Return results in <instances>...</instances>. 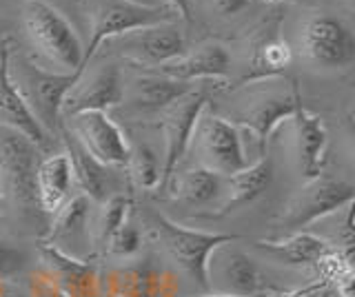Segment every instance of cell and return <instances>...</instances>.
<instances>
[{
    "mask_svg": "<svg viewBox=\"0 0 355 297\" xmlns=\"http://www.w3.org/2000/svg\"><path fill=\"white\" fill-rule=\"evenodd\" d=\"M92 213H94L92 197L85 193L73 195L53 215V222L47 228V233H44L42 244H49L76 260H89L94 255Z\"/></svg>",
    "mask_w": 355,
    "mask_h": 297,
    "instance_id": "obj_13",
    "label": "cell"
},
{
    "mask_svg": "<svg viewBox=\"0 0 355 297\" xmlns=\"http://www.w3.org/2000/svg\"><path fill=\"white\" fill-rule=\"evenodd\" d=\"M64 129L103 167H127L131 145L122 129L107 116V111L76 114L67 118Z\"/></svg>",
    "mask_w": 355,
    "mask_h": 297,
    "instance_id": "obj_12",
    "label": "cell"
},
{
    "mask_svg": "<svg viewBox=\"0 0 355 297\" xmlns=\"http://www.w3.org/2000/svg\"><path fill=\"white\" fill-rule=\"evenodd\" d=\"M271 178H273V164H271L269 153L262 156L258 162L249 164L247 169L225 178L227 197H225V202L220 204L218 215H227L231 211H236V208H242L251 204L253 200H258L266 191V186L271 184Z\"/></svg>",
    "mask_w": 355,
    "mask_h": 297,
    "instance_id": "obj_24",
    "label": "cell"
},
{
    "mask_svg": "<svg viewBox=\"0 0 355 297\" xmlns=\"http://www.w3.org/2000/svg\"><path fill=\"white\" fill-rule=\"evenodd\" d=\"M258 3H266V5H275V3H284V0H258Z\"/></svg>",
    "mask_w": 355,
    "mask_h": 297,
    "instance_id": "obj_39",
    "label": "cell"
},
{
    "mask_svg": "<svg viewBox=\"0 0 355 297\" xmlns=\"http://www.w3.org/2000/svg\"><path fill=\"white\" fill-rule=\"evenodd\" d=\"M27 293H29V297H67L64 293H60L58 289H55V286L51 284V280L40 269L31 275Z\"/></svg>",
    "mask_w": 355,
    "mask_h": 297,
    "instance_id": "obj_31",
    "label": "cell"
},
{
    "mask_svg": "<svg viewBox=\"0 0 355 297\" xmlns=\"http://www.w3.org/2000/svg\"><path fill=\"white\" fill-rule=\"evenodd\" d=\"M209 3H211V7H214L218 14L233 16V14L242 12V9L247 7L251 0H209Z\"/></svg>",
    "mask_w": 355,
    "mask_h": 297,
    "instance_id": "obj_33",
    "label": "cell"
},
{
    "mask_svg": "<svg viewBox=\"0 0 355 297\" xmlns=\"http://www.w3.org/2000/svg\"><path fill=\"white\" fill-rule=\"evenodd\" d=\"M151 219L155 228V240L160 242L162 251L200 291L207 293V260L211 251L225 244V242L238 240V235L207 233V231L189 228L182 224H175L173 219L155 211L151 213Z\"/></svg>",
    "mask_w": 355,
    "mask_h": 297,
    "instance_id": "obj_5",
    "label": "cell"
},
{
    "mask_svg": "<svg viewBox=\"0 0 355 297\" xmlns=\"http://www.w3.org/2000/svg\"><path fill=\"white\" fill-rule=\"evenodd\" d=\"M140 249H142V228L136 222V217L129 215L125 219V224L116 231V235L109 240L105 255L118 262H131L140 253Z\"/></svg>",
    "mask_w": 355,
    "mask_h": 297,
    "instance_id": "obj_29",
    "label": "cell"
},
{
    "mask_svg": "<svg viewBox=\"0 0 355 297\" xmlns=\"http://www.w3.org/2000/svg\"><path fill=\"white\" fill-rule=\"evenodd\" d=\"M236 240L225 242L211 251L207 260V293L255 297L271 293L266 286L258 264L249 253L233 244Z\"/></svg>",
    "mask_w": 355,
    "mask_h": 297,
    "instance_id": "obj_10",
    "label": "cell"
},
{
    "mask_svg": "<svg viewBox=\"0 0 355 297\" xmlns=\"http://www.w3.org/2000/svg\"><path fill=\"white\" fill-rule=\"evenodd\" d=\"M80 73L44 69L22 53L9 51V78L40 127L53 136L62 127V102Z\"/></svg>",
    "mask_w": 355,
    "mask_h": 297,
    "instance_id": "obj_3",
    "label": "cell"
},
{
    "mask_svg": "<svg viewBox=\"0 0 355 297\" xmlns=\"http://www.w3.org/2000/svg\"><path fill=\"white\" fill-rule=\"evenodd\" d=\"M293 134H295V156H297V169L302 180H315L324 171L327 164V147H329V134L322 118L311 114L304 105L295 109L291 118Z\"/></svg>",
    "mask_w": 355,
    "mask_h": 297,
    "instance_id": "obj_18",
    "label": "cell"
},
{
    "mask_svg": "<svg viewBox=\"0 0 355 297\" xmlns=\"http://www.w3.org/2000/svg\"><path fill=\"white\" fill-rule=\"evenodd\" d=\"M300 40L304 56L322 69H347L355 62V31L338 16H309Z\"/></svg>",
    "mask_w": 355,
    "mask_h": 297,
    "instance_id": "obj_11",
    "label": "cell"
},
{
    "mask_svg": "<svg viewBox=\"0 0 355 297\" xmlns=\"http://www.w3.org/2000/svg\"><path fill=\"white\" fill-rule=\"evenodd\" d=\"M158 3L169 7L178 18L191 20V5H189V0H158Z\"/></svg>",
    "mask_w": 355,
    "mask_h": 297,
    "instance_id": "obj_34",
    "label": "cell"
},
{
    "mask_svg": "<svg viewBox=\"0 0 355 297\" xmlns=\"http://www.w3.org/2000/svg\"><path fill=\"white\" fill-rule=\"evenodd\" d=\"M340 258L349 269H355V197L347 204V215L340 231Z\"/></svg>",
    "mask_w": 355,
    "mask_h": 297,
    "instance_id": "obj_30",
    "label": "cell"
},
{
    "mask_svg": "<svg viewBox=\"0 0 355 297\" xmlns=\"http://www.w3.org/2000/svg\"><path fill=\"white\" fill-rule=\"evenodd\" d=\"M282 16H275L255 31L251 38V51H249V64L244 73L242 84L280 78L291 64V47L280 34Z\"/></svg>",
    "mask_w": 355,
    "mask_h": 297,
    "instance_id": "obj_17",
    "label": "cell"
},
{
    "mask_svg": "<svg viewBox=\"0 0 355 297\" xmlns=\"http://www.w3.org/2000/svg\"><path fill=\"white\" fill-rule=\"evenodd\" d=\"M9 42H3V47H0V125L25 134L33 145L42 149L47 145L49 134L33 118L29 107L25 105L9 78Z\"/></svg>",
    "mask_w": 355,
    "mask_h": 297,
    "instance_id": "obj_21",
    "label": "cell"
},
{
    "mask_svg": "<svg viewBox=\"0 0 355 297\" xmlns=\"http://www.w3.org/2000/svg\"><path fill=\"white\" fill-rule=\"evenodd\" d=\"M355 197V184L329 178L322 173L320 178L309 180L300 193L286 204V211L280 217V226L288 233L304 231L318 219L340 211Z\"/></svg>",
    "mask_w": 355,
    "mask_h": 297,
    "instance_id": "obj_9",
    "label": "cell"
},
{
    "mask_svg": "<svg viewBox=\"0 0 355 297\" xmlns=\"http://www.w3.org/2000/svg\"><path fill=\"white\" fill-rule=\"evenodd\" d=\"M40 271L67 297H105L103 273L92 260H76L49 244H38Z\"/></svg>",
    "mask_w": 355,
    "mask_h": 297,
    "instance_id": "obj_15",
    "label": "cell"
},
{
    "mask_svg": "<svg viewBox=\"0 0 355 297\" xmlns=\"http://www.w3.org/2000/svg\"><path fill=\"white\" fill-rule=\"evenodd\" d=\"M131 215V200L127 195L116 193L100 202L92 213V244L94 253L105 255L109 240L116 235V231L125 224V219Z\"/></svg>",
    "mask_w": 355,
    "mask_h": 297,
    "instance_id": "obj_27",
    "label": "cell"
},
{
    "mask_svg": "<svg viewBox=\"0 0 355 297\" xmlns=\"http://www.w3.org/2000/svg\"><path fill=\"white\" fill-rule=\"evenodd\" d=\"M255 246L286 267H318L329 253H333L324 237L306 231H297L280 240H258Z\"/></svg>",
    "mask_w": 355,
    "mask_h": 297,
    "instance_id": "obj_23",
    "label": "cell"
},
{
    "mask_svg": "<svg viewBox=\"0 0 355 297\" xmlns=\"http://www.w3.org/2000/svg\"><path fill=\"white\" fill-rule=\"evenodd\" d=\"M85 9L89 14V42L85 47V69L94 60L98 49L105 42L129 34L133 29L158 25V23H173L178 18L169 7L155 5L144 7L127 0H85Z\"/></svg>",
    "mask_w": 355,
    "mask_h": 297,
    "instance_id": "obj_4",
    "label": "cell"
},
{
    "mask_svg": "<svg viewBox=\"0 0 355 297\" xmlns=\"http://www.w3.org/2000/svg\"><path fill=\"white\" fill-rule=\"evenodd\" d=\"M0 297H29V293H27V291H22V289H18V286H9V284H5L3 295H0Z\"/></svg>",
    "mask_w": 355,
    "mask_h": 297,
    "instance_id": "obj_35",
    "label": "cell"
},
{
    "mask_svg": "<svg viewBox=\"0 0 355 297\" xmlns=\"http://www.w3.org/2000/svg\"><path fill=\"white\" fill-rule=\"evenodd\" d=\"M76 173L67 151L42 158L36 169V197L42 215L53 217L73 197Z\"/></svg>",
    "mask_w": 355,
    "mask_h": 297,
    "instance_id": "obj_19",
    "label": "cell"
},
{
    "mask_svg": "<svg viewBox=\"0 0 355 297\" xmlns=\"http://www.w3.org/2000/svg\"><path fill=\"white\" fill-rule=\"evenodd\" d=\"M127 3H136V5H144V7H155V5H160L158 0H127Z\"/></svg>",
    "mask_w": 355,
    "mask_h": 297,
    "instance_id": "obj_37",
    "label": "cell"
},
{
    "mask_svg": "<svg viewBox=\"0 0 355 297\" xmlns=\"http://www.w3.org/2000/svg\"><path fill=\"white\" fill-rule=\"evenodd\" d=\"M0 206H3V180H0Z\"/></svg>",
    "mask_w": 355,
    "mask_h": 297,
    "instance_id": "obj_40",
    "label": "cell"
},
{
    "mask_svg": "<svg viewBox=\"0 0 355 297\" xmlns=\"http://www.w3.org/2000/svg\"><path fill=\"white\" fill-rule=\"evenodd\" d=\"M22 31L38 56L58 73H80L85 69V47L76 29L49 0L22 3Z\"/></svg>",
    "mask_w": 355,
    "mask_h": 297,
    "instance_id": "obj_2",
    "label": "cell"
},
{
    "mask_svg": "<svg viewBox=\"0 0 355 297\" xmlns=\"http://www.w3.org/2000/svg\"><path fill=\"white\" fill-rule=\"evenodd\" d=\"M40 147L20 134V131L0 125V180H3V200L14 202L20 211H38L36 197V169ZM42 215V213H40Z\"/></svg>",
    "mask_w": 355,
    "mask_h": 297,
    "instance_id": "obj_6",
    "label": "cell"
},
{
    "mask_svg": "<svg viewBox=\"0 0 355 297\" xmlns=\"http://www.w3.org/2000/svg\"><path fill=\"white\" fill-rule=\"evenodd\" d=\"M347 125H349V131H351V138H353V145H355V116L351 114L347 118Z\"/></svg>",
    "mask_w": 355,
    "mask_h": 297,
    "instance_id": "obj_38",
    "label": "cell"
},
{
    "mask_svg": "<svg viewBox=\"0 0 355 297\" xmlns=\"http://www.w3.org/2000/svg\"><path fill=\"white\" fill-rule=\"evenodd\" d=\"M238 105L227 118L236 127L249 129L260 145V158L266 156L271 136L284 120H291L295 109L302 105V96L295 82H282L280 78L258 80L240 84Z\"/></svg>",
    "mask_w": 355,
    "mask_h": 297,
    "instance_id": "obj_1",
    "label": "cell"
},
{
    "mask_svg": "<svg viewBox=\"0 0 355 297\" xmlns=\"http://www.w3.org/2000/svg\"><path fill=\"white\" fill-rule=\"evenodd\" d=\"M349 3H351V7L355 9V0H349Z\"/></svg>",
    "mask_w": 355,
    "mask_h": 297,
    "instance_id": "obj_41",
    "label": "cell"
},
{
    "mask_svg": "<svg viewBox=\"0 0 355 297\" xmlns=\"http://www.w3.org/2000/svg\"><path fill=\"white\" fill-rule=\"evenodd\" d=\"M62 138H64V151L73 164L76 184L80 186L83 193L92 197V200H96V202L107 200V195H105V191H107L105 167L89 156V153L80 147V142H78L67 129H62Z\"/></svg>",
    "mask_w": 355,
    "mask_h": 297,
    "instance_id": "obj_26",
    "label": "cell"
},
{
    "mask_svg": "<svg viewBox=\"0 0 355 297\" xmlns=\"http://www.w3.org/2000/svg\"><path fill=\"white\" fill-rule=\"evenodd\" d=\"M266 295V293H264ZM264 295H255V297H264ZM191 297H240V295H222V293H200V295H191Z\"/></svg>",
    "mask_w": 355,
    "mask_h": 297,
    "instance_id": "obj_36",
    "label": "cell"
},
{
    "mask_svg": "<svg viewBox=\"0 0 355 297\" xmlns=\"http://www.w3.org/2000/svg\"><path fill=\"white\" fill-rule=\"evenodd\" d=\"M129 178L140 191H153L162 186V158L155 156L149 145H136L129 153Z\"/></svg>",
    "mask_w": 355,
    "mask_h": 297,
    "instance_id": "obj_28",
    "label": "cell"
},
{
    "mask_svg": "<svg viewBox=\"0 0 355 297\" xmlns=\"http://www.w3.org/2000/svg\"><path fill=\"white\" fill-rule=\"evenodd\" d=\"M114 40L122 56L140 64V67L160 69L162 64L184 53V38L173 23L140 27Z\"/></svg>",
    "mask_w": 355,
    "mask_h": 297,
    "instance_id": "obj_16",
    "label": "cell"
},
{
    "mask_svg": "<svg viewBox=\"0 0 355 297\" xmlns=\"http://www.w3.org/2000/svg\"><path fill=\"white\" fill-rule=\"evenodd\" d=\"M231 69V56L220 42H202L191 51L180 53L158 69L166 78L178 82H193L205 78H225Z\"/></svg>",
    "mask_w": 355,
    "mask_h": 297,
    "instance_id": "obj_20",
    "label": "cell"
},
{
    "mask_svg": "<svg viewBox=\"0 0 355 297\" xmlns=\"http://www.w3.org/2000/svg\"><path fill=\"white\" fill-rule=\"evenodd\" d=\"M125 82L118 64H103L94 71L83 69L76 84L62 102V118H71L83 111H107L122 105Z\"/></svg>",
    "mask_w": 355,
    "mask_h": 297,
    "instance_id": "obj_14",
    "label": "cell"
},
{
    "mask_svg": "<svg viewBox=\"0 0 355 297\" xmlns=\"http://www.w3.org/2000/svg\"><path fill=\"white\" fill-rule=\"evenodd\" d=\"M169 189L173 191L175 200L187 206H205L225 193V175H218L205 167H193L173 178Z\"/></svg>",
    "mask_w": 355,
    "mask_h": 297,
    "instance_id": "obj_25",
    "label": "cell"
},
{
    "mask_svg": "<svg viewBox=\"0 0 355 297\" xmlns=\"http://www.w3.org/2000/svg\"><path fill=\"white\" fill-rule=\"evenodd\" d=\"M189 89H191V84L166 78L160 71L142 73L125 84L122 102H127L138 114H162L166 107L184 96Z\"/></svg>",
    "mask_w": 355,
    "mask_h": 297,
    "instance_id": "obj_22",
    "label": "cell"
},
{
    "mask_svg": "<svg viewBox=\"0 0 355 297\" xmlns=\"http://www.w3.org/2000/svg\"><path fill=\"white\" fill-rule=\"evenodd\" d=\"M189 149L196 153L198 167H205L225 178L249 167L240 127L229 123L225 116L214 114L209 107L198 120Z\"/></svg>",
    "mask_w": 355,
    "mask_h": 297,
    "instance_id": "obj_7",
    "label": "cell"
},
{
    "mask_svg": "<svg viewBox=\"0 0 355 297\" xmlns=\"http://www.w3.org/2000/svg\"><path fill=\"white\" fill-rule=\"evenodd\" d=\"M209 107V96L202 89H189L184 96L160 114V131H162V186L160 191L169 189L175 178V169L180 160L187 156L191 145L193 129L200 116Z\"/></svg>",
    "mask_w": 355,
    "mask_h": 297,
    "instance_id": "obj_8",
    "label": "cell"
},
{
    "mask_svg": "<svg viewBox=\"0 0 355 297\" xmlns=\"http://www.w3.org/2000/svg\"><path fill=\"white\" fill-rule=\"evenodd\" d=\"M333 291L338 297H355V269H344L333 280Z\"/></svg>",
    "mask_w": 355,
    "mask_h": 297,
    "instance_id": "obj_32",
    "label": "cell"
}]
</instances>
